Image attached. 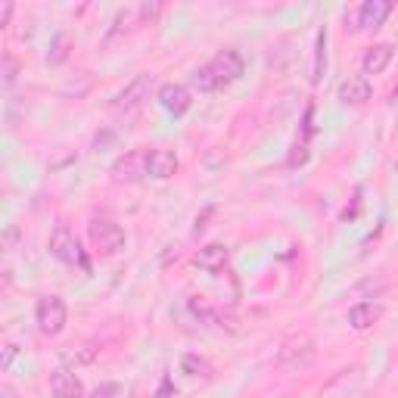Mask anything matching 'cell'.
Here are the masks:
<instances>
[{
	"label": "cell",
	"mask_w": 398,
	"mask_h": 398,
	"mask_svg": "<svg viewBox=\"0 0 398 398\" xmlns=\"http://www.w3.org/2000/svg\"><path fill=\"white\" fill-rule=\"evenodd\" d=\"M181 370L187 377H193V379H206V383L215 377V367H211L202 355H184V358H181Z\"/></svg>",
	"instance_id": "obj_16"
},
{
	"label": "cell",
	"mask_w": 398,
	"mask_h": 398,
	"mask_svg": "<svg viewBox=\"0 0 398 398\" xmlns=\"http://www.w3.org/2000/svg\"><path fill=\"white\" fill-rule=\"evenodd\" d=\"M10 16H13V4H4V10H0V28L10 25Z\"/></svg>",
	"instance_id": "obj_23"
},
{
	"label": "cell",
	"mask_w": 398,
	"mask_h": 398,
	"mask_svg": "<svg viewBox=\"0 0 398 398\" xmlns=\"http://www.w3.org/2000/svg\"><path fill=\"white\" fill-rule=\"evenodd\" d=\"M0 398H19V392H16V386H10V383H0Z\"/></svg>",
	"instance_id": "obj_24"
},
{
	"label": "cell",
	"mask_w": 398,
	"mask_h": 398,
	"mask_svg": "<svg viewBox=\"0 0 398 398\" xmlns=\"http://www.w3.org/2000/svg\"><path fill=\"white\" fill-rule=\"evenodd\" d=\"M88 236H90V243H94V249L100 252V256H118V252L125 249V231L106 215L90 218Z\"/></svg>",
	"instance_id": "obj_1"
},
{
	"label": "cell",
	"mask_w": 398,
	"mask_h": 398,
	"mask_svg": "<svg viewBox=\"0 0 398 398\" xmlns=\"http://www.w3.org/2000/svg\"><path fill=\"white\" fill-rule=\"evenodd\" d=\"M379 320V305L377 302H358L349 308V327L352 330H370Z\"/></svg>",
	"instance_id": "obj_15"
},
{
	"label": "cell",
	"mask_w": 398,
	"mask_h": 398,
	"mask_svg": "<svg viewBox=\"0 0 398 398\" xmlns=\"http://www.w3.org/2000/svg\"><path fill=\"white\" fill-rule=\"evenodd\" d=\"M209 69H211V75L218 78V84H221V88H227V84H234V81L243 75L246 63H243V56L236 53V50H221V53H218V56L209 63Z\"/></svg>",
	"instance_id": "obj_7"
},
{
	"label": "cell",
	"mask_w": 398,
	"mask_h": 398,
	"mask_svg": "<svg viewBox=\"0 0 398 398\" xmlns=\"http://www.w3.org/2000/svg\"><path fill=\"white\" fill-rule=\"evenodd\" d=\"M177 156L172 150H150V159H147V174L156 177V181H168V177L177 174Z\"/></svg>",
	"instance_id": "obj_12"
},
{
	"label": "cell",
	"mask_w": 398,
	"mask_h": 398,
	"mask_svg": "<svg viewBox=\"0 0 398 398\" xmlns=\"http://www.w3.org/2000/svg\"><path fill=\"white\" fill-rule=\"evenodd\" d=\"M152 88H156V81H152V75H137L131 84H125V90L112 100V112L115 115H128V112H137V109L147 103Z\"/></svg>",
	"instance_id": "obj_4"
},
{
	"label": "cell",
	"mask_w": 398,
	"mask_h": 398,
	"mask_svg": "<svg viewBox=\"0 0 398 398\" xmlns=\"http://www.w3.org/2000/svg\"><path fill=\"white\" fill-rule=\"evenodd\" d=\"M389 13H392V0H364L355 13V28H379L389 19Z\"/></svg>",
	"instance_id": "obj_9"
},
{
	"label": "cell",
	"mask_w": 398,
	"mask_h": 398,
	"mask_svg": "<svg viewBox=\"0 0 398 398\" xmlns=\"http://www.w3.org/2000/svg\"><path fill=\"white\" fill-rule=\"evenodd\" d=\"M66 44H69V38H66V35H56V41H53V53H47L50 63H63V59H66Z\"/></svg>",
	"instance_id": "obj_19"
},
{
	"label": "cell",
	"mask_w": 398,
	"mask_h": 398,
	"mask_svg": "<svg viewBox=\"0 0 398 398\" xmlns=\"http://www.w3.org/2000/svg\"><path fill=\"white\" fill-rule=\"evenodd\" d=\"M318 358V345L315 340H308V336H295V340L290 342H283L281 349H277V364L281 367H290V370H302V367H308L311 361Z\"/></svg>",
	"instance_id": "obj_5"
},
{
	"label": "cell",
	"mask_w": 398,
	"mask_h": 398,
	"mask_svg": "<svg viewBox=\"0 0 398 398\" xmlns=\"http://www.w3.org/2000/svg\"><path fill=\"white\" fill-rule=\"evenodd\" d=\"M227 258H231V249L221 246V243H209V246H202L193 256V265L199 271H206V274H218V271H224Z\"/></svg>",
	"instance_id": "obj_11"
},
{
	"label": "cell",
	"mask_w": 398,
	"mask_h": 398,
	"mask_svg": "<svg viewBox=\"0 0 398 398\" xmlns=\"http://www.w3.org/2000/svg\"><path fill=\"white\" fill-rule=\"evenodd\" d=\"M50 395L53 398H84V386L72 370L59 367L50 374Z\"/></svg>",
	"instance_id": "obj_14"
},
{
	"label": "cell",
	"mask_w": 398,
	"mask_h": 398,
	"mask_svg": "<svg viewBox=\"0 0 398 398\" xmlns=\"http://www.w3.org/2000/svg\"><path fill=\"white\" fill-rule=\"evenodd\" d=\"M50 256L59 258L63 265H78L88 271V258H84V249H81V243L75 240V234L69 231L66 224H56L53 227V234H50Z\"/></svg>",
	"instance_id": "obj_3"
},
{
	"label": "cell",
	"mask_w": 398,
	"mask_h": 398,
	"mask_svg": "<svg viewBox=\"0 0 398 398\" xmlns=\"http://www.w3.org/2000/svg\"><path fill=\"white\" fill-rule=\"evenodd\" d=\"M159 106L172 115H184L187 109L193 106V94L187 84H177V81H168L159 88Z\"/></svg>",
	"instance_id": "obj_8"
},
{
	"label": "cell",
	"mask_w": 398,
	"mask_h": 398,
	"mask_svg": "<svg viewBox=\"0 0 398 398\" xmlns=\"http://www.w3.org/2000/svg\"><path fill=\"white\" fill-rule=\"evenodd\" d=\"M13 358H16V345H4V361H0V370H10Z\"/></svg>",
	"instance_id": "obj_22"
},
{
	"label": "cell",
	"mask_w": 398,
	"mask_h": 398,
	"mask_svg": "<svg viewBox=\"0 0 398 398\" xmlns=\"http://www.w3.org/2000/svg\"><path fill=\"white\" fill-rule=\"evenodd\" d=\"M16 78H19V59H16L13 53H4V84L13 88Z\"/></svg>",
	"instance_id": "obj_18"
},
{
	"label": "cell",
	"mask_w": 398,
	"mask_h": 398,
	"mask_svg": "<svg viewBox=\"0 0 398 398\" xmlns=\"http://www.w3.org/2000/svg\"><path fill=\"white\" fill-rule=\"evenodd\" d=\"M35 324L44 336H59L69 324V308L59 295H41L35 305Z\"/></svg>",
	"instance_id": "obj_2"
},
{
	"label": "cell",
	"mask_w": 398,
	"mask_h": 398,
	"mask_svg": "<svg viewBox=\"0 0 398 398\" xmlns=\"http://www.w3.org/2000/svg\"><path fill=\"white\" fill-rule=\"evenodd\" d=\"M193 88L202 90V94H211V90H221V84H218V78L211 75L209 63H206V66H199V69L193 72Z\"/></svg>",
	"instance_id": "obj_17"
},
{
	"label": "cell",
	"mask_w": 398,
	"mask_h": 398,
	"mask_svg": "<svg viewBox=\"0 0 398 398\" xmlns=\"http://www.w3.org/2000/svg\"><path fill=\"white\" fill-rule=\"evenodd\" d=\"M370 97H374V84L364 75H352V78H345L340 84V100L345 106H364Z\"/></svg>",
	"instance_id": "obj_10"
},
{
	"label": "cell",
	"mask_w": 398,
	"mask_h": 398,
	"mask_svg": "<svg viewBox=\"0 0 398 398\" xmlns=\"http://www.w3.org/2000/svg\"><path fill=\"white\" fill-rule=\"evenodd\" d=\"M118 395H122V386L118 383H103L90 392V398H118Z\"/></svg>",
	"instance_id": "obj_20"
},
{
	"label": "cell",
	"mask_w": 398,
	"mask_h": 398,
	"mask_svg": "<svg viewBox=\"0 0 398 398\" xmlns=\"http://www.w3.org/2000/svg\"><path fill=\"white\" fill-rule=\"evenodd\" d=\"M215 211H218L215 206H206V209H202V215H197V224H193V234H197V236H199V234H206V227H209V218L215 215Z\"/></svg>",
	"instance_id": "obj_21"
},
{
	"label": "cell",
	"mask_w": 398,
	"mask_h": 398,
	"mask_svg": "<svg viewBox=\"0 0 398 398\" xmlns=\"http://www.w3.org/2000/svg\"><path fill=\"white\" fill-rule=\"evenodd\" d=\"M392 56H395V47H392V44H370L367 50H364V56H361L364 78H367V75L386 72L389 63H392Z\"/></svg>",
	"instance_id": "obj_13"
},
{
	"label": "cell",
	"mask_w": 398,
	"mask_h": 398,
	"mask_svg": "<svg viewBox=\"0 0 398 398\" xmlns=\"http://www.w3.org/2000/svg\"><path fill=\"white\" fill-rule=\"evenodd\" d=\"M147 159H150V150H128L112 162L109 174L118 184H137L147 177Z\"/></svg>",
	"instance_id": "obj_6"
}]
</instances>
